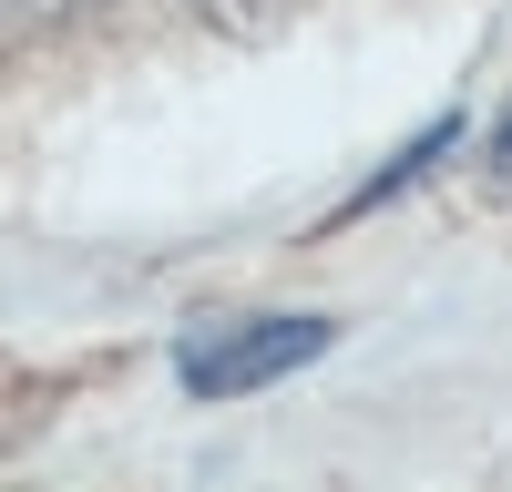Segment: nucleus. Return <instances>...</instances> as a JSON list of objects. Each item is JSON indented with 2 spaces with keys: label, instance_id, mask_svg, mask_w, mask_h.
<instances>
[{
  "label": "nucleus",
  "instance_id": "obj_3",
  "mask_svg": "<svg viewBox=\"0 0 512 492\" xmlns=\"http://www.w3.org/2000/svg\"><path fill=\"white\" fill-rule=\"evenodd\" d=\"M195 11L216 21V31H236V41H256V31H277V11H287V0H195Z\"/></svg>",
  "mask_w": 512,
  "mask_h": 492
},
{
  "label": "nucleus",
  "instance_id": "obj_2",
  "mask_svg": "<svg viewBox=\"0 0 512 492\" xmlns=\"http://www.w3.org/2000/svg\"><path fill=\"white\" fill-rule=\"evenodd\" d=\"M82 0H0V52H31V41H52Z\"/></svg>",
  "mask_w": 512,
  "mask_h": 492
},
{
  "label": "nucleus",
  "instance_id": "obj_1",
  "mask_svg": "<svg viewBox=\"0 0 512 492\" xmlns=\"http://www.w3.org/2000/svg\"><path fill=\"white\" fill-rule=\"evenodd\" d=\"M328 339H338L328 318H205L175 339V380L195 400H246V390L287 380V369L328 359Z\"/></svg>",
  "mask_w": 512,
  "mask_h": 492
}]
</instances>
